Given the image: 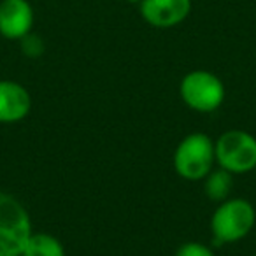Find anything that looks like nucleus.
Instances as JSON below:
<instances>
[{
	"mask_svg": "<svg viewBox=\"0 0 256 256\" xmlns=\"http://www.w3.org/2000/svg\"><path fill=\"white\" fill-rule=\"evenodd\" d=\"M256 224V209L248 198H226L218 204L210 216L214 246L235 244L246 238Z\"/></svg>",
	"mask_w": 256,
	"mask_h": 256,
	"instance_id": "nucleus-1",
	"label": "nucleus"
},
{
	"mask_svg": "<svg viewBox=\"0 0 256 256\" xmlns=\"http://www.w3.org/2000/svg\"><path fill=\"white\" fill-rule=\"evenodd\" d=\"M216 165L214 140L204 132H192L174 151V170L184 181H204Z\"/></svg>",
	"mask_w": 256,
	"mask_h": 256,
	"instance_id": "nucleus-2",
	"label": "nucleus"
},
{
	"mask_svg": "<svg viewBox=\"0 0 256 256\" xmlns=\"http://www.w3.org/2000/svg\"><path fill=\"white\" fill-rule=\"evenodd\" d=\"M32 234L26 207L11 193L0 192V256H22Z\"/></svg>",
	"mask_w": 256,
	"mask_h": 256,
	"instance_id": "nucleus-3",
	"label": "nucleus"
},
{
	"mask_svg": "<svg viewBox=\"0 0 256 256\" xmlns=\"http://www.w3.org/2000/svg\"><path fill=\"white\" fill-rule=\"evenodd\" d=\"M179 96L195 112L209 114L218 110L226 98L224 82L214 72L196 68L192 70L179 82Z\"/></svg>",
	"mask_w": 256,
	"mask_h": 256,
	"instance_id": "nucleus-4",
	"label": "nucleus"
},
{
	"mask_svg": "<svg viewBox=\"0 0 256 256\" xmlns=\"http://www.w3.org/2000/svg\"><path fill=\"white\" fill-rule=\"evenodd\" d=\"M216 165L234 176L256 168V137L246 130H226L214 140Z\"/></svg>",
	"mask_w": 256,
	"mask_h": 256,
	"instance_id": "nucleus-5",
	"label": "nucleus"
},
{
	"mask_svg": "<svg viewBox=\"0 0 256 256\" xmlns=\"http://www.w3.org/2000/svg\"><path fill=\"white\" fill-rule=\"evenodd\" d=\"M142 20L154 28H174L192 12V0H140Z\"/></svg>",
	"mask_w": 256,
	"mask_h": 256,
	"instance_id": "nucleus-6",
	"label": "nucleus"
},
{
	"mask_svg": "<svg viewBox=\"0 0 256 256\" xmlns=\"http://www.w3.org/2000/svg\"><path fill=\"white\" fill-rule=\"evenodd\" d=\"M34 8L28 0L0 2V36L8 40H20L32 32Z\"/></svg>",
	"mask_w": 256,
	"mask_h": 256,
	"instance_id": "nucleus-7",
	"label": "nucleus"
},
{
	"mask_svg": "<svg viewBox=\"0 0 256 256\" xmlns=\"http://www.w3.org/2000/svg\"><path fill=\"white\" fill-rule=\"evenodd\" d=\"M32 110L30 92L18 81L0 79V123L14 124L23 121Z\"/></svg>",
	"mask_w": 256,
	"mask_h": 256,
	"instance_id": "nucleus-8",
	"label": "nucleus"
},
{
	"mask_svg": "<svg viewBox=\"0 0 256 256\" xmlns=\"http://www.w3.org/2000/svg\"><path fill=\"white\" fill-rule=\"evenodd\" d=\"M232 188H234V174L221 167L212 168L204 179V193L210 202L220 204L230 198Z\"/></svg>",
	"mask_w": 256,
	"mask_h": 256,
	"instance_id": "nucleus-9",
	"label": "nucleus"
},
{
	"mask_svg": "<svg viewBox=\"0 0 256 256\" xmlns=\"http://www.w3.org/2000/svg\"><path fill=\"white\" fill-rule=\"evenodd\" d=\"M22 256H65V248L58 237L46 232H34Z\"/></svg>",
	"mask_w": 256,
	"mask_h": 256,
	"instance_id": "nucleus-10",
	"label": "nucleus"
},
{
	"mask_svg": "<svg viewBox=\"0 0 256 256\" xmlns=\"http://www.w3.org/2000/svg\"><path fill=\"white\" fill-rule=\"evenodd\" d=\"M20 46H22V53L26 58H39L44 53V50H46L42 37L34 32L26 34L23 39H20Z\"/></svg>",
	"mask_w": 256,
	"mask_h": 256,
	"instance_id": "nucleus-11",
	"label": "nucleus"
},
{
	"mask_svg": "<svg viewBox=\"0 0 256 256\" xmlns=\"http://www.w3.org/2000/svg\"><path fill=\"white\" fill-rule=\"evenodd\" d=\"M176 256H216V254H214L210 246L202 244V242L190 240L179 246L178 251H176Z\"/></svg>",
	"mask_w": 256,
	"mask_h": 256,
	"instance_id": "nucleus-12",
	"label": "nucleus"
},
{
	"mask_svg": "<svg viewBox=\"0 0 256 256\" xmlns=\"http://www.w3.org/2000/svg\"><path fill=\"white\" fill-rule=\"evenodd\" d=\"M126 2H130V4H140V0H126Z\"/></svg>",
	"mask_w": 256,
	"mask_h": 256,
	"instance_id": "nucleus-13",
	"label": "nucleus"
},
{
	"mask_svg": "<svg viewBox=\"0 0 256 256\" xmlns=\"http://www.w3.org/2000/svg\"><path fill=\"white\" fill-rule=\"evenodd\" d=\"M252 256H256V252H254V254H252Z\"/></svg>",
	"mask_w": 256,
	"mask_h": 256,
	"instance_id": "nucleus-14",
	"label": "nucleus"
}]
</instances>
